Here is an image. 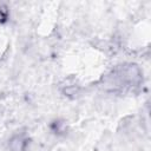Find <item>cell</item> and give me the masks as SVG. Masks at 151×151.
Returning <instances> with one entry per match:
<instances>
[{"label":"cell","instance_id":"obj_2","mask_svg":"<svg viewBox=\"0 0 151 151\" xmlns=\"http://www.w3.org/2000/svg\"><path fill=\"white\" fill-rule=\"evenodd\" d=\"M28 144V139L25 134L18 133L14 134L9 140V149L11 151H25Z\"/></svg>","mask_w":151,"mask_h":151},{"label":"cell","instance_id":"obj_1","mask_svg":"<svg viewBox=\"0 0 151 151\" xmlns=\"http://www.w3.org/2000/svg\"><path fill=\"white\" fill-rule=\"evenodd\" d=\"M143 84V72L138 65L132 63H125L117 65L109 73H106L99 86L109 93L124 94L134 92Z\"/></svg>","mask_w":151,"mask_h":151},{"label":"cell","instance_id":"obj_3","mask_svg":"<svg viewBox=\"0 0 151 151\" xmlns=\"http://www.w3.org/2000/svg\"><path fill=\"white\" fill-rule=\"evenodd\" d=\"M9 19V9L5 4H0V24L7 22Z\"/></svg>","mask_w":151,"mask_h":151}]
</instances>
